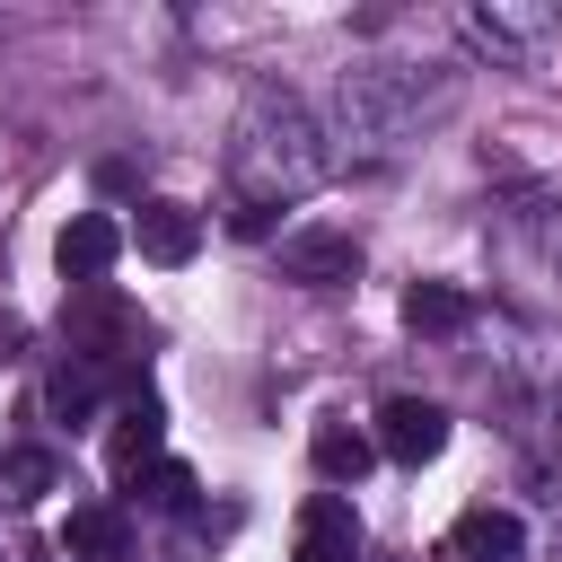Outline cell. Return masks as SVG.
<instances>
[{"label": "cell", "mask_w": 562, "mask_h": 562, "mask_svg": "<svg viewBox=\"0 0 562 562\" xmlns=\"http://www.w3.org/2000/svg\"><path fill=\"white\" fill-rule=\"evenodd\" d=\"M465 316H474V299H465L457 281H413V290H404V325H413V334H448V325H465Z\"/></svg>", "instance_id": "obj_11"}, {"label": "cell", "mask_w": 562, "mask_h": 562, "mask_svg": "<svg viewBox=\"0 0 562 562\" xmlns=\"http://www.w3.org/2000/svg\"><path fill=\"white\" fill-rule=\"evenodd\" d=\"M149 483H158V501H167V509H184V501H193V474H184V465H158Z\"/></svg>", "instance_id": "obj_14"}, {"label": "cell", "mask_w": 562, "mask_h": 562, "mask_svg": "<svg viewBox=\"0 0 562 562\" xmlns=\"http://www.w3.org/2000/svg\"><path fill=\"white\" fill-rule=\"evenodd\" d=\"M9 483H18V492H44V483H53V457H44V448L9 457Z\"/></svg>", "instance_id": "obj_13"}, {"label": "cell", "mask_w": 562, "mask_h": 562, "mask_svg": "<svg viewBox=\"0 0 562 562\" xmlns=\"http://www.w3.org/2000/svg\"><path fill=\"white\" fill-rule=\"evenodd\" d=\"M307 457H316V474H325V483H360V474H369V457H378V439H369V430H351V422H316Z\"/></svg>", "instance_id": "obj_10"}, {"label": "cell", "mask_w": 562, "mask_h": 562, "mask_svg": "<svg viewBox=\"0 0 562 562\" xmlns=\"http://www.w3.org/2000/svg\"><path fill=\"white\" fill-rule=\"evenodd\" d=\"M465 35H474L492 61H518V70H527V61L544 53L553 18H544V9H501V0H492V9H465Z\"/></svg>", "instance_id": "obj_4"}, {"label": "cell", "mask_w": 562, "mask_h": 562, "mask_svg": "<svg viewBox=\"0 0 562 562\" xmlns=\"http://www.w3.org/2000/svg\"><path fill=\"white\" fill-rule=\"evenodd\" d=\"M114 255H123V228H114L105 211L61 220V237H53V263H61L70 281H105V272H114Z\"/></svg>", "instance_id": "obj_6"}, {"label": "cell", "mask_w": 562, "mask_h": 562, "mask_svg": "<svg viewBox=\"0 0 562 562\" xmlns=\"http://www.w3.org/2000/svg\"><path fill=\"white\" fill-rule=\"evenodd\" d=\"M61 544H70V562H123L132 527H123V509L88 501V509H70V518H61Z\"/></svg>", "instance_id": "obj_9"}, {"label": "cell", "mask_w": 562, "mask_h": 562, "mask_svg": "<svg viewBox=\"0 0 562 562\" xmlns=\"http://www.w3.org/2000/svg\"><path fill=\"white\" fill-rule=\"evenodd\" d=\"M228 176H237V228L255 237L272 202H299L325 176V132L290 88H255L237 132H228Z\"/></svg>", "instance_id": "obj_1"}, {"label": "cell", "mask_w": 562, "mask_h": 562, "mask_svg": "<svg viewBox=\"0 0 562 562\" xmlns=\"http://www.w3.org/2000/svg\"><path fill=\"white\" fill-rule=\"evenodd\" d=\"M158 439H167V413H158V395H132V404L114 413V430H105V465H114V483H132V474L158 457Z\"/></svg>", "instance_id": "obj_7"}, {"label": "cell", "mask_w": 562, "mask_h": 562, "mask_svg": "<svg viewBox=\"0 0 562 562\" xmlns=\"http://www.w3.org/2000/svg\"><path fill=\"white\" fill-rule=\"evenodd\" d=\"M299 562H360V509L342 492H316L299 509Z\"/></svg>", "instance_id": "obj_5"}, {"label": "cell", "mask_w": 562, "mask_h": 562, "mask_svg": "<svg viewBox=\"0 0 562 562\" xmlns=\"http://www.w3.org/2000/svg\"><path fill=\"white\" fill-rule=\"evenodd\" d=\"M281 281L342 290V281H360V246H351L342 228H290V237H281Z\"/></svg>", "instance_id": "obj_3"}, {"label": "cell", "mask_w": 562, "mask_h": 562, "mask_svg": "<svg viewBox=\"0 0 562 562\" xmlns=\"http://www.w3.org/2000/svg\"><path fill=\"white\" fill-rule=\"evenodd\" d=\"M439 448H448V413H439L430 395H386V404H378V457L430 465Z\"/></svg>", "instance_id": "obj_2"}, {"label": "cell", "mask_w": 562, "mask_h": 562, "mask_svg": "<svg viewBox=\"0 0 562 562\" xmlns=\"http://www.w3.org/2000/svg\"><path fill=\"white\" fill-rule=\"evenodd\" d=\"M132 237H140L149 263H193V255H202V220H193L184 202H140V228H132Z\"/></svg>", "instance_id": "obj_8"}, {"label": "cell", "mask_w": 562, "mask_h": 562, "mask_svg": "<svg viewBox=\"0 0 562 562\" xmlns=\"http://www.w3.org/2000/svg\"><path fill=\"white\" fill-rule=\"evenodd\" d=\"M457 544H465V553H492V562H509V553L527 544V527H518L509 509H465V518H457Z\"/></svg>", "instance_id": "obj_12"}]
</instances>
